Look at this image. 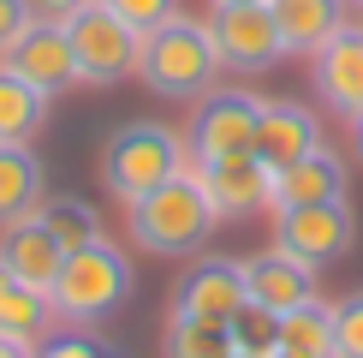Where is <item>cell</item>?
<instances>
[{
  "label": "cell",
  "mask_w": 363,
  "mask_h": 358,
  "mask_svg": "<svg viewBox=\"0 0 363 358\" xmlns=\"http://www.w3.org/2000/svg\"><path fill=\"white\" fill-rule=\"evenodd\" d=\"M0 66L18 72L24 84H36L42 96H60L66 84H78V54H72V36H66V24H54V18H36L6 54H0Z\"/></svg>",
  "instance_id": "obj_10"
},
{
  "label": "cell",
  "mask_w": 363,
  "mask_h": 358,
  "mask_svg": "<svg viewBox=\"0 0 363 358\" xmlns=\"http://www.w3.org/2000/svg\"><path fill=\"white\" fill-rule=\"evenodd\" d=\"M352 239H357V215H352V203H345V197L274 209V245L292 251V257H304V263H315V268L345 257Z\"/></svg>",
  "instance_id": "obj_6"
},
{
  "label": "cell",
  "mask_w": 363,
  "mask_h": 358,
  "mask_svg": "<svg viewBox=\"0 0 363 358\" xmlns=\"http://www.w3.org/2000/svg\"><path fill=\"white\" fill-rule=\"evenodd\" d=\"M233 328L226 322H203V317H167V335H161V358H233Z\"/></svg>",
  "instance_id": "obj_22"
},
{
  "label": "cell",
  "mask_w": 363,
  "mask_h": 358,
  "mask_svg": "<svg viewBox=\"0 0 363 358\" xmlns=\"http://www.w3.org/2000/svg\"><path fill=\"white\" fill-rule=\"evenodd\" d=\"M274 358H298V352H274Z\"/></svg>",
  "instance_id": "obj_33"
},
{
  "label": "cell",
  "mask_w": 363,
  "mask_h": 358,
  "mask_svg": "<svg viewBox=\"0 0 363 358\" xmlns=\"http://www.w3.org/2000/svg\"><path fill=\"white\" fill-rule=\"evenodd\" d=\"M191 173L203 179V191H208V203H215V215H220V221L250 215V209H268V197H274V168H268L256 149L215 156V161H196Z\"/></svg>",
  "instance_id": "obj_9"
},
{
  "label": "cell",
  "mask_w": 363,
  "mask_h": 358,
  "mask_svg": "<svg viewBox=\"0 0 363 358\" xmlns=\"http://www.w3.org/2000/svg\"><path fill=\"white\" fill-rule=\"evenodd\" d=\"M36 358H113L108 347H96V340H54L48 352H36Z\"/></svg>",
  "instance_id": "obj_28"
},
{
  "label": "cell",
  "mask_w": 363,
  "mask_h": 358,
  "mask_svg": "<svg viewBox=\"0 0 363 358\" xmlns=\"http://www.w3.org/2000/svg\"><path fill=\"white\" fill-rule=\"evenodd\" d=\"M0 358H36V340H12V335H0Z\"/></svg>",
  "instance_id": "obj_30"
},
{
  "label": "cell",
  "mask_w": 363,
  "mask_h": 358,
  "mask_svg": "<svg viewBox=\"0 0 363 358\" xmlns=\"http://www.w3.org/2000/svg\"><path fill=\"white\" fill-rule=\"evenodd\" d=\"M352 143H357V161H363V108L352 114Z\"/></svg>",
  "instance_id": "obj_31"
},
{
  "label": "cell",
  "mask_w": 363,
  "mask_h": 358,
  "mask_svg": "<svg viewBox=\"0 0 363 358\" xmlns=\"http://www.w3.org/2000/svg\"><path fill=\"white\" fill-rule=\"evenodd\" d=\"M268 96H250V90H208L196 102L191 126H185V149L191 161H215V156H238V149L256 143V119H262Z\"/></svg>",
  "instance_id": "obj_7"
},
{
  "label": "cell",
  "mask_w": 363,
  "mask_h": 358,
  "mask_svg": "<svg viewBox=\"0 0 363 358\" xmlns=\"http://www.w3.org/2000/svg\"><path fill=\"white\" fill-rule=\"evenodd\" d=\"M233 358H250V352H233Z\"/></svg>",
  "instance_id": "obj_34"
},
{
  "label": "cell",
  "mask_w": 363,
  "mask_h": 358,
  "mask_svg": "<svg viewBox=\"0 0 363 358\" xmlns=\"http://www.w3.org/2000/svg\"><path fill=\"white\" fill-rule=\"evenodd\" d=\"M66 36H72V54H78V84H119L138 72L143 30H131L108 0H84L66 18Z\"/></svg>",
  "instance_id": "obj_5"
},
{
  "label": "cell",
  "mask_w": 363,
  "mask_h": 358,
  "mask_svg": "<svg viewBox=\"0 0 363 358\" xmlns=\"http://www.w3.org/2000/svg\"><path fill=\"white\" fill-rule=\"evenodd\" d=\"M36 215H42V227H48L66 251L96 245V239H101V215H96V209H89L84 197H42Z\"/></svg>",
  "instance_id": "obj_23"
},
{
  "label": "cell",
  "mask_w": 363,
  "mask_h": 358,
  "mask_svg": "<svg viewBox=\"0 0 363 358\" xmlns=\"http://www.w3.org/2000/svg\"><path fill=\"white\" fill-rule=\"evenodd\" d=\"M286 54H315L345 24V0H268Z\"/></svg>",
  "instance_id": "obj_18"
},
{
  "label": "cell",
  "mask_w": 363,
  "mask_h": 358,
  "mask_svg": "<svg viewBox=\"0 0 363 358\" xmlns=\"http://www.w3.org/2000/svg\"><path fill=\"white\" fill-rule=\"evenodd\" d=\"M322 197H345V161L334 149H310L304 161L274 173V197L268 209H286V203H322Z\"/></svg>",
  "instance_id": "obj_17"
},
{
  "label": "cell",
  "mask_w": 363,
  "mask_h": 358,
  "mask_svg": "<svg viewBox=\"0 0 363 358\" xmlns=\"http://www.w3.org/2000/svg\"><path fill=\"white\" fill-rule=\"evenodd\" d=\"M108 6H113L131 30H155V24H167L173 12H179V0H108Z\"/></svg>",
  "instance_id": "obj_26"
},
{
  "label": "cell",
  "mask_w": 363,
  "mask_h": 358,
  "mask_svg": "<svg viewBox=\"0 0 363 358\" xmlns=\"http://www.w3.org/2000/svg\"><path fill=\"white\" fill-rule=\"evenodd\" d=\"M310 78H315V96L340 119H352L363 108V24H340L310 54Z\"/></svg>",
  "instance_id": "obj_12"
},
{
  "label": "cell",
  "mask_w": 363,
  "mask_h": 358,
  "mask_svg": "<svg viewBox=\"0 0 363 358\" xmlns=\"http://www.w3.org/2000/svg\"><path fill=\"white\" fill-rule=\"evenodd\" d=\"M54 322H60L54 298L42 293V287H24L18 275L0 268V335H12V340H42Z\"/></svg>",
  "instance_id": "obj_19"
},
{
  "label": "cell",
  "mask_w": 363,
  "mask_h": 358,
  "mask_svg": "<svg viewBox=\"0 0 363 358\" xmlns=\"http://www.w3.org/2000/svg\"><path fill=\"white\" fill-rule=\"evenodd\" d=\"M48 197V173H42L30 143H0V227L36 215Z\"/></svg>",
  "instance_id": "obj_16"
},
{
  "label": "cell",
  "mask_w": 363,
  "mask_h": 358,
  "mask_svg": "<svg viewBox=\"0 0 363 358\" xmlns=\"http://www.w3.org/2000/svg\"><path fill=\"white\" fill-rule=\"evenodd\" d=\"M36 24V0H0V54Z\"/></svg>",
  "instance_id": "obj_27"
},
{
  "label": "cell",
  "mask_w": 363,
  "mask_h": 358,
  "mask_svg": "<svg viewBox=\"0 0 363 358\" xmlns=\"http://www.w3.org/2000/svg\"><path fill=\"white\" fill-rule=\"evenodd\" d=\"M48 126V96L0 66V143H30Z\"/></svg>",
  "instance_id": "obj_20"
},
{
  "label": "cell",
  "mask_w": 363,
  "mask_h": 358,
  "mask_svg": "<svg viewBox=\"0 0 363 358\" xmlns=\"http://www.w3.org/2000/svg\"><path fill=\"white\" fill-rule=\"evenodd\" d=\"M215 203H208L203 179L191 168L173 173L167 185L143 191L138 203H125V227H131V245L155 251V257H191V251L208 245V233H215Z\"/></svg>",
  "instance_id": "obj_1"
},
{
  "label": "cell",
  "mask_w": 363,
  "mask_h": 358,
  "mask_svg": "<svg viewBox=\"0 0 363 358\" xmlns=\"http://www.w3.org/2000/svg\"><path fill=\"white\" fill-rule=\"evenodd\" d=\"M48 298H54V310L66 322H101V317H113V310L131 298V257L119 245H108V239L66 251V263H60Z\"/></svg>",
  "instance_id": "obj_4"
},
{
  "label": "cell",
  "mask_w": 363,
  "mask_h": 358,
  "mask_svg": "<svg viewBox=\"0 0 363 358\" xmlns=\"http://www.w3.org/2000/svg\"><path fill=\"white\" fill-rule=\"evenodd\" d=\"M245 293L256 298L262 310H274V317H286L292 305H304V298H315V263L292 257V251H262V257L245 263Z\"/></svg>",
  "instance_id": "obj_14"
},
{
  "label": "cell",
  "mask_w": 363,
  "mask_h": 358,
  "mask_svg": "<svg viewBox=\"0 0 363 358\" xmlns=\"http://www.w3.org/2000/svg\"><path fill=\"white\" fill-rule=\"evenodd\" d=\"M215 72H220V54H215V36L208 24L173 12L167 24L143 30V48H138V78L167 102H196L215 90Z\"/></svg>",
  "instance_id": "obj_2"
},
{
  "label": "cell",
  "mask_w": 363,
  "mask_h": 358,
  "mask_svg": "<svg viewBox=\"0 0 363 358\" xmlns=\"http://www.w3.org/2000/svg\"><path fill=\"white\" fill-rule=\"evenodd\" d=\"M60 263H66V245L42 227V215H24V221H12V227H0V268L18 275L24 287L48 293L54 275H60Z\"/></svg>",
  "instance_id": "obj_15"
},
{
  "label": "cell",
  "mask_w": 363,
  "mask_h": 358,
  "mask_svg": "<svg viewBox=\"0 0 363 358\" xmlns=\"http://www.w3.org/2000/svg\"><path fill=\"white\" fill-rule=\"evenodd\" d=\"M245 263L233 257H196L173 287V310L179 317H203V322H233L245 305Z\"/></svg>",
  "instance_id": "obj_11"
},
{
  "label": "cell",
  "mask_w": 363,
  "mask_h": 358,
  "mask_svg": "<svg viewBox=\"0 0 363 358\" xmlns=\"http://www.w3.org/2000/svg\"><path fill=\"white\" fill-rule=\"evenodd\" d=\"M78 6H84V0H36V18H54V24H66Z\"/></svg>",
  "instance_id": "obj_29"
},
{
  "label": "cell",
  "mask_w": 363,
  "mask_h": 358,
  "mask_svg": "<svg viewBox=\"0 0 363 358\" xmlns=\"http://www.w3.org/2000/svg\"><path fill=\"white\" fill-rule=\"evenodd\" d=\"M226 328H233V347L250 352V358H274L280 352V317H274V310H262L256 298H245L238 317L226 322Z\"/></svg>",
  "instance_id": "obj_24"
},
{
  "label": "cell",
  "mask_w": 363,
  "mask_h": 358,
  "mask_svg": "<svg viewBox=\"0 0 363 358\" xmlns=\"http://www.w3.org/2000/svg\"><path fill=\"white\" fill-rule=\"evenodd\" d=\"M352 6H363V0H352Z\"/></svg>",
  "instance_id": "obj_35"
},
{
  "label": "cell",
  "mask_w": 363,
  "mask_h": 358,
  "mask_svg": "<svg viewBox=\"0 0 363 358\" xmlns=\"http://www.w3.org/2000/svg\"><path fill=\"white\" fill-rule=\"evenodd\" d=\"M208 36H215L220 66H233V72H268L274 60H286V42H280L268 0L262 6H215L208 12Z\"/></svg>",
  "instance_id": "obj_8"
},
{
  "label": "cell",
  "mask_w": 363,
  "mask_h": 358,
  "mask_svg": "<svg viewBox=\"0 0 363 358\" xmlns=\"http://www.w3.org/2000/svg\"><path fill=\"white\" fill-rule=\"evenodd\" d=\"M334 358H363V293L334 305Z\"/></svg>",
  "instance_id": "obj_25"
},
{
  "label": "cell",
  "mask_w": 363,
  "mask_h": 358,
  "mask_svg": "<svg viewBox=\"0 0 363 358\" xmlns=\"http://www.w3.org/2000/svg\"><path fill=\"white\" fill-rule=\"evenodd\" d=\"M250 149L280 173V168H292V161H304L310 149H322V119H315L304 102H262Z\"/></svg>",
  "instance_id": "obj_13"
},
{
  "label": "cell",
  "mask_w": 363,
  "mask_h": 358,
  "mask_svg": "<svg viewBox=\"0 0 363 358\" xmlns=\"http://www.w3.org/2000/svg\"><path fill=\"white\" fill-rule=\"evenodd\" d=\"M191 149L179 138L173 126H161V119H131V126H119L108 143H101V185L113 191L119 203H138L143 191L167 185L173 173H185Z\"/></svg>",
  "instance_id": "obj_3"
},
{
  "label": "cell",
  "mask_w": 363,
  "mask_h": 358,
  "mask_svg": "<svg viewBox=\"0 0 363 358\" xmlns=\"http://www.w3.org/2000/svg\"><path fill=\"white\" fill-rule=\"evenodd\" d=\"M280 352L298 358H334V305L322 298H304L280 317Z\"/></svg>",
  "instance_id": "obj_21"
},
{
  "label": "cell",
  "mask_w": 363,
  "mask_h": 358,
  "mask_svg": "<svg viewBox=\"0 0 363 358\" xmlns=\"http://www.w3.org/2000/svg\"><path fill=\"white\" fill-rule=\"evenodd\" d=\"M208 6H262V0H208Z\"/></svg>",
  "instance_id": "obj_32"
}]
</instances>
